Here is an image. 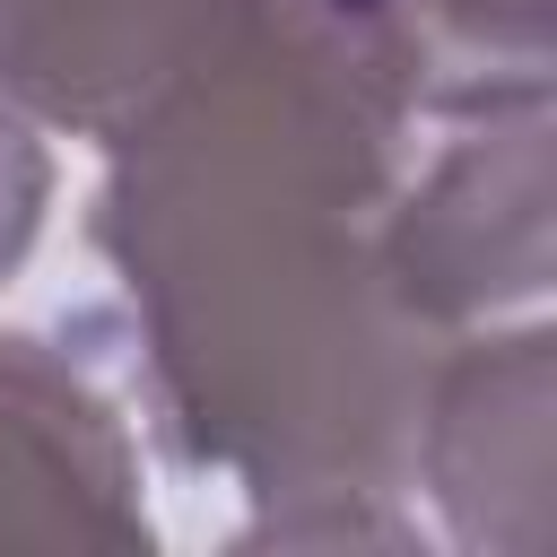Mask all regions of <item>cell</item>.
Here are the masks:
<instances>
[{
  "label": "cell",
  "mask_w": 557,
  "mask_h": 557,
  "mask_svg": "<svg viewBox=\"0 0 557 557\" xmlns=\"http://www.w3.org/2000/svg\"><path fill=\"white\" fill-rule=\"evenodd\" d=\"M418 104L409 0H244L226 44L113 139L96 200L174 453L261 505H331L322 531H366L357 505L418 470L444 357L383 270Z\"/></svg>",
  "instance_id": "1"
},
{
  "label": "cell",
  "mask_w": 557,
  "mask_h": 557,
  "mask_svg": "<svg viewBox=\"0 0 557 557\" xmlns=\"http://www.w3.org/2000/svg\"><path fill=\"white\" fill-rule=\"evenodd\" d=\"M383 270L426 331L548 287V96L470 104L461 139L392 191Z\"/></svg>",
  "instance_id": "2"
},
{
  "label": "cell",
  "mask_w": 557,
  "mask_h": 557,
  "mask_svg": "<svg viewBox=\"0 0 557 557\" xmlns=\"http://www.w3.org/2000/svg\"><path fill=\"white\" fill-rule=\"evenodd\" d=\"M0 548H148L131 435L44 339H0Z\"/></svg>",
  "instance_id": "3"
},
{
  "label": "cell",
  "mask_w": 557,
  "mask_h": 557,
  "mask_svg": "<svg viewBox=\"0 0 557 557\" xmlns=\"http://www.w3.org/2000/svg\"><path fill=\"white\" fill-rule=\"evenodd\" d=\"M244 0H0V87L87 139H122L183 87Z\"/></svg>",
  "instance_id": "4"
},
{
  "label": "cell",
  "mask_w": 557,
  "mask_h": 557,
  "mask_svg": "<svg viewBox=\"0 0 557 557\" xmlns=\"http://www.w3.org/2000/svg\"><path fill=\"white\" fill-rule=\"evenodd\" d=\"M426 487L461 540L540 548L548 540V331L444 348L418 400Z\"/></svg>",
  "instance_id": "5"
},
{
  "label": "cell",
  "mask_w": 557,
  "mask_h": 557,
  "mask_svg": "<svg viewBox=\"0 0 557 557\" xmlns=\"http://www.w3.org/2000/svg\"><path fill=\"white\" fill-rule=\"evenodd\" d=\"M426 104L548 96V0H418Z\"/></svg>",
  "instance_id": "6"
},
{
  "label": "cell",
  "mask_w": 557,
  "mask_h": 557,
  "mask_svg": "<svg viewBox=\"0 0 557 557\" xmlns=\"http://www.w3.org/2000/svg\"><path fill=\"white\" fill-rule=\"evenodd\" d=\"M44 191H52V165H44L35 131H26L17 96L0 87V278H9V270L26 261V244H35V226H44Z\"/></svg>",
  "instance_id": "7"
}]
</instances>
